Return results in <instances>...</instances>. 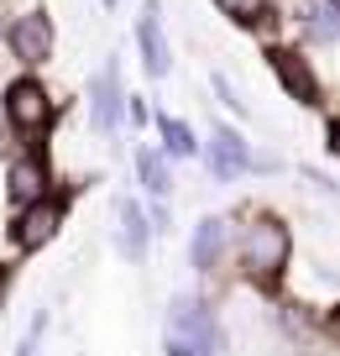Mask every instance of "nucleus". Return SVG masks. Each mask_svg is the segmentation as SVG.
Masks as SVG:
<instances>
[{
	"instance_id": "1",
	"label": "nucleus",
	"mask_w": 340,
	"mask_h": 356,
	"mask_svg": "<svg viewBox=\"0 0 340 356\" xmlns=\"http://www.w3.org/2000/svg\"><path fill=\"white\" fill-rule=\"evenodd\" d=\"M288 252H293V241H288L283 220H273V215L252 220V231H246V241H241L246 278H252L257 289H277V278H283V267H288Z\"/></svg>"
},
{
	"instance_id": "2",
	"label": "nucleus",
	"mask_w": 340,
	"mask_h": 356,
	"mask_svg": "<svg viewBox=\"0 0 340 356\" xmlns=\"http://www.w3.org/2000/svg\"><path fill=\"white\" fill-rule=\"evenodd\" d=\"M215 320L204 314L199 299H178L168 314V356H209L215 351Z\"/></svg>"
},
{
	"instance_id": "3",
	"label": "nucleus",
	"mask_w": 340,
	"mask_h": 356,
	"mask_svg": "<svg viewBox=\"0 0 340 356\" xmlns=\"http://www.w3.org/2000/svg\"><path fill=\"white\" fill-rule=\"evenodd\" d=\"M6 115L16 121V131L37 136L47 121H53V100H47V89L37 84V79H16V84L6 89Z\"/></svg>"
},
{
	"instance_id": "4",
	"label": "nucleus",
	"mask_w": 340,
	"mask_h": 356,
	"mask_svg": "<svg viewBox=\"0 0 340 356\" xmlns=\"http://www.w3.org/2000/svg\"><path fill=\"white\" fill-rule=\"evenodd\" d=\"M11 53L22 58L26 68L47 63V53H53V22H47V11L16 16V26H11Z\"/></svg>"
},
{
	"instance_id": "5",
	"label": "nucleus",
	"mask_w": 340,
	"mask_h": 356,
	"mask_svg": "<svg viewBox=\"0 0 340 356\" xmlns=\"http://www.w3.org/2000/svg\"><path fill=\"white\" fill-rule=\"evenodd\" d=\"M58 225H63V200L26 204L22 220H16V246H22V252H37V246H47L58 236Z\"/></svg>"
},
{
	"instance_id": "6",
	"label": "nucleus",
	"mask_w": 340,
	"mask_h": 356,
	"mask_svg": "<svg viewBox=\"0 0 340 356\" xmlns=\"http://www.w3.org/2000/svg\"><path fill=\"white\" fill-rule=\"evenodd\" d=\"M273 68H277L283 89L293 95L298 105H319V79L309 74V63H304L298 53H288V47H273Z\"/></svg>"
},
{
	"instance_id": "7",
	"label": "nucleus",
	"mask_w": 340,
	"mask_h": 356,
	"mask_svg": "<svg viewBox=\"0 0 340 356\" xmlns=\"http://www.w3.org/2000/svg\"><path fill=\"white\" fill-rule=\"evenodd\" d=\"M252 168V152H246V142L231 131V126H220L215 131V147H209V173L215 178H236Z\"/></svg>"
},
{
	"instance_id": "8",
	"label": "nucleus",
	"mask_w": 340,
	"mask_h": 356,
	"mask_svg": "<svg viewBox=\"0 0 340 356\" xmlns=\"http://www.w3.org/2000/svg\"><path fill=\"white\" fill-rule=\"evenodd\" d=\"M136 37H142V58H147V74L163 79L168 74V42H163V22H157V0L142 6V22H136Z\"/></svg>"
},
{
	"instance_id": "9",
	"label": "nucleus",
	"mask_w": 340,
	"mask_h": 356,
	"mask_svg": "<svg viewBox=\"0 0 340 356\" xmlns=\"http://www.w3.org/2000/svg\"><path fill=\"white\" fill-rule=\"evenodd\" d=\"M11 194L22 204L47 200V163H42V157H22V163L11 168Z\"/></svg>"
},
{
	"instance_id": "10",
	"label": "nucleus",
	"mask_w": 340,
	"mask_h": 356,
	"mask_svg": "<svg viewBox=\"0 0 340 356\" xmlns=\"http://www.w3.org/2000/svg\"><path fill=\"white\" fill-rule=\"evenodd\" d=\"M121 246H126L131 262H142V257H147V220H142V210H136L131 200L121 204Z\"/></svg>"
},
{
	"instance_id": "11",
	"label": "nucleus",
	"mask_w": 340,
	"mask_h": 356,
	"mask_svg": "<svg viewBox=\"0 0 340 356\" xmlns=\"http://www.w3.org/2000/svg\"><path fill=\"white\" fill-rule=\"evenodd\" d=\"M220 241H225V231H220V220L209 215V220H199V231H194V267H215V257H220Z\"/></svg>"
},
{
	"instance_id": "12",
	"label": "nucleus",
	"mask_w": 340,
	"mask_h": 356,
	"mask_svg": "<svg viewBox=\"0 0 340 356\" xmlns=\"http://www.w3.org/2000/svg\"><path fill=\"white\" fill-rule=\"evenodd\" d=\"M115 105H121V95H115V68H105L99 84H95V126H99V131L115 126Z\"/></svg>"
},
{
	"instance_id": "13",
	"label": "nucleus",
	"mask_w": 340,
	"mask_h": 356,
	"mask_svg": "<svg viewBox=\"0 0 340 356\" xmlns=\"http://www.w3.org/2000/svg\"><path fill=\"white\" fill-rule=\"evenodd\" d=\"M215 6H220L225 16H236V22H246V26H252L257 16H262V6H267V0H215Z\"/></svg>"
},
{
	"instance_id": "14",
	"label": "nucleus",
	"mask_w": 340,
	"mask_h": 356,
	"mask_svg": "<svg viewBox=\"0 0 340 356\" xmlns=\"http://www.w3.org/2000/svg\"><path fill=\"white\" fill-rule=\"evenodd\" d=\"M163 136H168V152H178V157L194 152V142H188V126H184V121H163Z\"/></svg>"
},
{
	"instance_id": "15",
	"label": "nucleus",
	"mask_w": 340,
	"mask_h": 356,
	"mask_svg": "<svg viewBox=\"0 0 340 356\" xmlns=\"http://www.w3.org/2000/svg\"><path fill=\"white\" fill-rule=\"evenodd\" d=\"M142 178H147V189H152V194L168 189V173H163V163H157L152 152H142Z\"/></svg>"
},
{
	"instance_id": "16",
	"label": "nucleus",
	"mask_w": 340,
	"mask_h": 356,
	"mask_svg": "<svg viewBox=\"0 0 340 356\" xmlns=\"http://www.w3.org/2000/svg\"><path fill=\"white\" fill-rule=\"evenodd\" d=\"M0 283H11V273H6V267H0Z\"/></svg>"
}]
</instances>
